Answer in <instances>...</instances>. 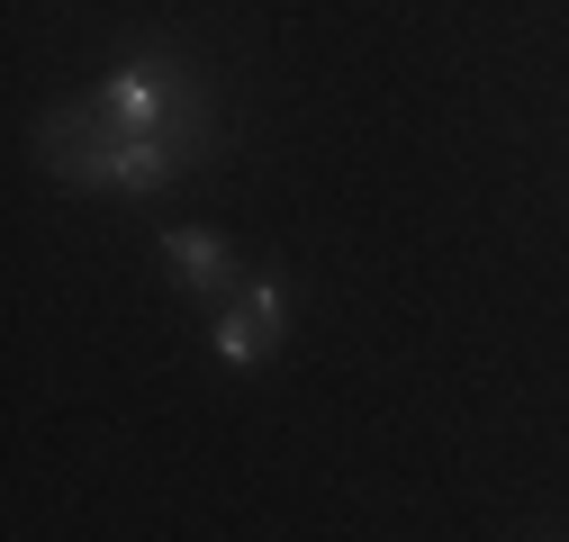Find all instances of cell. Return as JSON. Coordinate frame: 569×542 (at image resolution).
I'll list each match as a JSON object with an SVG mask.
<instances>
[{
  "instance_id": "1",
  "label": "cell",
  "mask_w": 569,
  "mask_h": 542,
  "mask_svg": "<svg viewBox=\"0 0 569 542\" xmlns=\"http://www.w3.org/2000/svg\"><path fill=\"white\" fill-rule=\"evenodd\" d=\"M37 145H46V172H54V181L154 199V190L181 181V154L199 145V136H127V127L100 118V100H82V109H54V118L37 127Z\"/></svg>"
},
{
  "instance_id": "2",
  "label": "cell",
  "mask_w": 569,
  "mask_h": 542,
  "mask_svg": "<svg viewBox=\"0 0 569 542\" xmlns=\"http://www.w3.org/2000/svg\"><path fill=\"white\" fill-rule=\"evenodd\" d=\"M100 118L127 127V136H199V100L181 91L172 54H136L100 82Z\"/></svg>"
},
{
  "instance_id": "3",
  "label": "cell",
  "mask_w": 569,
  "mask_h": 542,
  "mask_svg": "<svg viewBox=\"0 0 569 542\" xmlns=\"http://www.w3.org/2000/svg\"><path fill=\"white\" fill-rule=\"evenodd\" d=\"M280 325H290V290H280V271H262V281H244V308L218 317V362L227 371H253L280 344Z\"/></svg>"
},
{
  "instance_id": "4",
  "label": "cell",
  "mask_w": 569,
  "mask_h": 542,
  "mask_svg": "<svg viewBox=\"0 0 569 542\" xmlns=\"http://www.w3.org/2000/svg\"><path fill=\"white\" fill-rule=\"evenodd\" d=\"M163 262L181 271L199 299H227V290H236V253H227L218 227H163Z\"/></svg>"
}]
</instances>
